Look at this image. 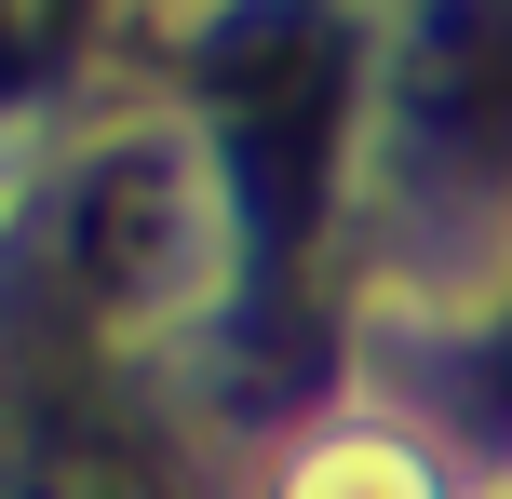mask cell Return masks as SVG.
<instances>
[{
  "instance_id": "cell-1",
  "label": "cell",
  "mask_w": 512,
  "mask_h": 499,
  "mask_svg": "<svg viewBox=\"0 0 512 499\" xmlns=\"http://www.w3.org/2000/svg\"><path fill=\"white\" fill-rule=\"evenodd\" d=\"M203 95L243 149V189H256V230L297 243L324 216V176H337V122H351V41H337L310 0H256L230 41L203 54Z\"/></svg>"
},
{
  "instance_id": "cell-2",
  "label": "cell",
  "mask_w": 512,
  "mask_h": 499,
  "mask_svg": "<svg viewBox=\"0 0 512 499\" xmlns=\"http://www.w3.org/2000/svg\"><path fill=\"white\" fill-rule=\"evenodd\" d=\"M391 95H405V135L459 176H499L512 162V0H418L405 54H391Z\"/></svg>"
},
{
  "instance_id": "cell-3",
  "label": "cell",
  "mask_w": 512,
  "mask_h": 499,
  "mask_svg": "<svg viewBox=\"0 0 512 499\" xmlns=\"http://www.w3.org/2000/svg\"><path fill=\"white\" fill-rule=\"evenodd\" d=\"M189 257H203V230H189L176 149L122 135V149L81 176V203H68V284L95 297V311H162V297L189 284Z\"/></svg>"
},
{
  "instance_id": "cell-4",
  "label": "cell",
  "mask_w": 512,
  "mask_h": 499,
  "mask_svg": "<svg viewBox=\"0 0 512 499\" xmlns=\"http://www.w3.org/2000/svg\"><path fill=\"white\" fill-rule=\"evenodd\" d=\"M310 499H418V473H391L378 446H351V459H324V473H310Z\"/></svg>"
},
{
  "instance_id": "cell-5",
  "label": "cell",
  "mask_w": 512,
  "mask_h": 499,
  "mask_svg": "<svg viewBox=\"0 0 512 499\" xmlns=\"http://www.w3.org/2000/svg\"><path fill=\"white\" fill-rule=\"evenodd\" d=\"M499 378H512V351H499Z\"/></svg>"
}]
</instances>
